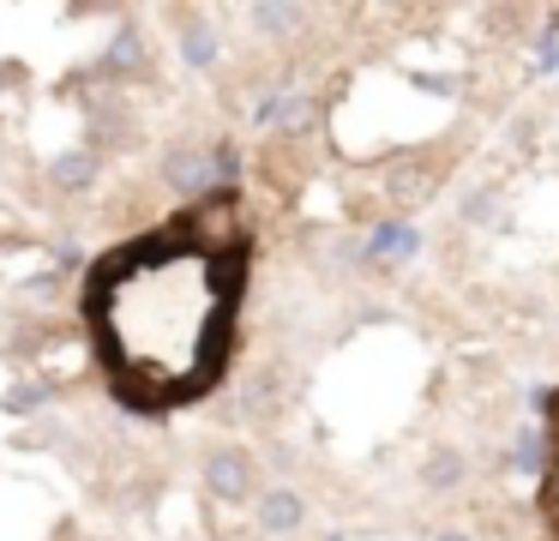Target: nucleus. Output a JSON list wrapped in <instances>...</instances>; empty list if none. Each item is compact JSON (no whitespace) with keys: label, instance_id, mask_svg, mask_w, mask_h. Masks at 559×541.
Here are the masks:
<instances>
[{"label":"nucleus","instance_id":"11","mask_svg":"<svg viewBox=\"0 0 559 541\" xmlns=\"http://www.w3.org/2000/svg\"><path fill=\"white\" fill-rule=\"evenodd\" d=\"M493 204H499V192H493V187L469 192V199H463V223H487V216H493Z\"/></svg>","mask_w":559,"mask_h":541},{"label":"nucleus","instance_id":"4","mask_svg":"<svg viewBox=\"0 0 559 541\" xmlns=\"http://www.w3.org/2000/svg\"><path fill=\"white\" fill-rule=\"evenodd\" d=\"M259 524L271 529V536H289V529H301L307 524V499L295 487H271V493H259Z\"/></svg>","mask_w":559,"mask_h":541},{"label":"nucleus","instance_id":"9","mask_svg":"<svg viewBox=\"0 0 559 541\" xmlns=\"http://www.w3.org/2000/svg\"><path fill=\"white\" fill-rule=\"evenodd\" d=\"M181 60H187V67H199V72L217 60V36H211L199 19H187V31H181Z\"/></svg>","mask_w":559,"mask_h":541},{"label":"nucleus","instance_id":"13","mask_svg":"<svg viewBox=\"0 0 559 541\" xmlns=\"http://www.w3.org/2000/svg\"><path fill=\"white\" fill-rule=\"evenodd\" d=\"M145 60V48H139V36H115V48H109V67L121 72V67H139Z\"/></svg>","mask_w":559,"mask_h":541},{"label":"nucleus","instance_id":"6","mask_svg":"<svg viewBox=\"0 0 559 541\" xmlns=\"http://www.w3.org/2000/svg\"><path fill=\"white\" fill-rule=\"evenodd\" d=\"M506 463L518 469V475H542V469H547V427H511Z\"/></svg>","mask_w":559,"mask_h":541},{"label":"nucleus","instance_id":"7","mask_svg":"<svg viewBox=\"0 0 559 541\" xmlns=\"http://www.w3.org/2000/svg\"><path fill=\"white\" fill-rule=\"evenodd\" d=\"M463 469H469V463H463L457 445H433V451H427V463H421V487L427 493H451L463 481Z\"/></svg>","mask_w":559,"mask_h":541},{"label":"nucleus","instance_id":"10","mask_svg":"<svg viewBox=\"0 0 559 541\" xmlns=\"http://www.w3.org/2000/svg\"><path fill=\"white\" fill-rule=\"evenodd\" d=\"M253 24L265 36H289L295 24H301V7H253Z\"/></svg>","mask_w":559,"mask_h":541},{"label":"nucleus","instance_id":"15","mask_svg":"<svg viewBox=\"0 0 559 541\" xmlns=\"http://www.w3.org/2000/svg\"><path fill=\"white\" fill-rule=\"evenodd\" d=\"M331 541H337V536H331Z\"/></svg>","mask_w":559,"mask_h":541},{"label":"nucleus","instance_id":"14","mask_svg":"<svg viewBox=\"0 0 559 541\" xmlns=\"http://www.w3.org/2000/svg\"><path fill=\"white\" fill-rule=\"evenodd\" d=\"M433 541H469V536H463V529H439Z\"/></svg>","mask_w":559,"mask_h":541},{"label":"nucleus","instance_id":"2","mask_svg":"<svg viewBox=\"0 0 559 541\" xmlns=\"http://www.w3.org/2000/svg\"><path fill=\"white\" fill-rule=\"evenodd\" d=\"M205 487L217 493V499H253V487H259V469H253V457L241 451V445H217V451L205 457Z\"/></svg>","mask_w":559,"mask_h":541},{"label":"nucleus","instance_id":"3","mask_svg":"<svg viewBox=\"0 0 559 541\" xmlns=\"http://www.w3.org/2000/svg\"><path fill=\"white\" fill-rule=\"evenodd\" d=\"M542 517L559 541V391L547 397V469H542Z\"/></svg>","mask_w":559,"mask_h":541},{"label":"nucleus","instance_id":"1","mask_svg":"<svg viewBox=\"0 0 559 541\" xmlns=\"http://www.w3.org/2000/svg\"><path fill=\"white\" fill-rule=\"evenodd\" d=\"M247 264L253 228L235 192H211L91 264L79 295L91 355L133 415L157 421L223 385Z\"/></svg>","mask_w":559,"mask_h":541},{"label":"nucleus","instance_id":"5","mask_svg":"<svg viewBox=\"0 0 559 541\" xmlns=\"http://www.w3.org/2000/svg\"><path fill=\"white\" fill-rule=\"evenodd\" d=\"M415 247H421V235H415L409 223H385V228L367 235V259L373 264H397V259H409Z\"/></svg>","mask_w":559,"mask_h":541},{"label":"nucleus","instance_id":"12","mask_svg":"<svg viewBox=\"0 0 559 541\" xmlns=\"http://www.w3.org/2000/svg\"><path fill=\"white\" fill-rule=\"evenodd\" d=\"M43 403H49V391H43V385H13V391H7V409H13V415L43 409Z\"/></svg>","mask_w":559,"mask_h":541},{"label":"nucleus","instance_id":"8","mask_svg":"<svg viewBox=\"0 0 559 541\" xmlns=\"http://www.w3.org/2000/svg\"><path fill=\"white\" fill-rule=\"evenodd\" d=\"M49 180H55L61 192H73V187H91V180H97V156H91V151H67L61 163L49 168Z\"/></svg>","mask_w":559,"mask_h":541}]
</instances>
